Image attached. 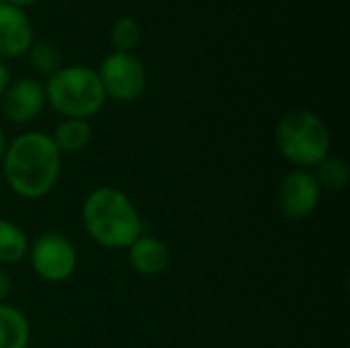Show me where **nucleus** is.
Listing matches in <instances>:
<instances>
[{
  "label": "nucleus",
  "mask_w": 350,
  "mask_h": 348,
  "mask_svg": "<svg viewBox=\"0 0 350 348\" xmlns=\"http://www.w3.org/2000/svg\"><path fill=\"white\" fill-rule=\"evenodd\" d=\"M12 289V281H10V275L0 267V304H4V299L8 297Z\"/></svg>",
  "instance_id": "17"
},
{
  "label": "nucleus",
  "mask_w": 350,
  "mask_h": 348,
  "mask_svg": "<svg viewBox=\"0 0 350 348\" xmlns=\"http://www.w3.org/2000/svg\"><path fill=\"white\" fill-rule=\"evenodd\" d=\"M2 2H4V0H0V4H2Z\"/></svg>",
  "instance_id": "21"
},
{
  "label": "nucleus",
  "mask_w": 350,
  "mask_h": 348,
  "mask_svg": "<svg viewBox=\"0 0 350 348\" xmlns=\"http://www.w3.org/2000/svg\"><path fill=\"white\" fill-rule=\"evenodd\" d=\"M6 148H8V137H6L4 129L0 127V162H2V158L6 154Z\"/></svg>",
  "instance_id": "19"
},
{
  "label": "nucleus",
  "mask_w": 350,
  "mask_h": 348,
  "mask_svg": "<svg viewBox=\"0 0 350 348\" xmlns=\"http://www.w3.org/2000/svg\"><path fill=\"white\" fill-rule=\"evenodd\" d=\"M96 72L107 98L117 103L137 101L148 84L146 66L133 51H111L100 62Z\"/></svg>",
  "instance_id": "6"
},
{
  "label": "nucleus",
  "mask_w": 350,
  "mask_h": 348,
  "mask_svg": "<svg viewBox=\"0 0 350 348\" xmlns=\"http://www.w3.org/2000/svg\"><path fill=\"white\" fill-rule=\"evenodd\" d=\"M29 244L31 242L21 226L0 217V267L21 263L29 252Z\"/></svg>",
  "instance_id": "13"
},
{
  "label": "nucleus",
  "mask_w": 350,
  "mask_h": 348,
  "mask_svg": "<svg viewBox=\"0 0 350 348\" xmlns=\"http://www.w3.org/2000/svg\"><path fill=\"white\" fill-rule=\"evenodd\" d=\"M142 37L139 23L133 16H119L111 25V43L113 51H131Z\"/></svg>",
  "instance_id": "16"
},
{
  "label": "nucleus",
  "mask_w": 350,
  "mask_h": 348,
  "mask_svg": "<svg viewBox=\"0 0 350 348\" xmlns=\"http://www.w3.org/2000/svg\"><path fill=\"white\" fill-rule=\"evenodd\" d=\"M322 189L316 183L312 170L295 168L283 176L277 193V203L281 213L291 222H301L314 215L320 207Z\"/></svg>",
  "instance_id": "7"
},
{
  "label": "nucleus",
  "mask_w": 350,
  "mask_h": 348,
  "mask_svg": "<svg viewBox=\"0 0 350 348\" xmlns=\"http://www.w3.org/2000/svg\"><path fill=\"white\" fill-rule=\"evenodd\" d=\"M312 174L322 191L338 193L345 191L350 180L349 162L340 156H326L320 164L312 168Z\"/></svg>",
  "instance_id": "14"
},
{
  "label": "nucleus",
  "mask_w": 350,
  "mask_h": 348,
  "mask_svg": "<svg viewBox=\"0 0 350 348\" xmlns=\"http://www.w3.org/2000/svg\"><path fill=\"white\" fill-rule=\"evenodd\" d=\"M6 4H12V6H18V8H25V6H31L35 4L37 0H4Z\"/></svg>",
  "instance_id": "20"
},
{
  "label": "nucleus",
  "mask_w": 350,
  "mask_h": 348,
  "mask_svg": "<svg viewBox=\"0 0 350 348\" xmlns=\"http://www.w3.org/2000/svg\"><path fill=\"white\" fill-rule=\"evenodd\" d=\"M35 41L33 23L18 6L0 4V59L21 57Z\"/></svg>",
  "instance_id": "9"
},
{
  "label": "nucleus",
  "mask_w": 350,
  "mask_h": 348,
  "mask_svg": "<svg viewBox=\"0 0 350 348\" xmlns=\"http://www.w3.org/2000/svg\"><path fill=\"white\" fill-rule=\"evenodd\" d=\"M127 258L131 269L144 277H158L170 267V250L166 242L148 234H142L127 248Z\"/></svg>",
  "instance_id": "10"
},
{
  "label": "nucleus",
  "mask_w": 350,
  "mask_h": 348,
  "mask_svg": "<svg viewBox=\"0 0 350 348\" xmlns=\"http://www.w3.org/2000/svg\"><path fill=\"white\" fill-rule=\"evenodd\" d=\"M59 154H78L92 139V125L86 119H62L49 133Z\"/></svg>",
  "instance_id": "12"
},
{
  "label": "nucleus",
  "mask_w": 350,
  "mask_h": 348,
  "mask_svg": "<svg viewBox=\"0 0 350 348\" xmlns=\"http://www.w3.org/2000/svg\"><path fill=\"white\" fill-rule=\"evenodd\" d=\"M8 84H10V70H8L6 62L0 59V98H2V94L6 92Z\"/></svg>",
  "instance_id": "18"
},
{
  "label": "nucleus",
  "mask_w": 350,
  "mask_h": 348,
  "mask_svg": "<svg viewBox=\"0 0 350 348\" xmlns=\"http://www.w3.org/2000/svg\"><path fill=\"white\" fill-rule=\"evenodd\" d=\"M27 53L33 70H37L39 74L51 76L62 68V51L49 41H33Z\"/></svg>",
  "instance_id": "15"
},
{
  "label": "nucleus",
  "mask_w": 350,
  "mask_h": 348,
  "mask_svg": "<svg viewBox=\"0 0 350 348\" xmlns=\"http://www.w3.org/2000/svg\"><path fill=\"white\" fill-rule=\"evenodd\" d=\"M4 117L14 125L31 123L45 109V88L37 78H18L8 84L0 98Z\"/></svg>",
  "instance_id": "8"
},
{
  "label": "nucleus",
  "mask_w": 350,
  "mask_h": 348,
  "mask_svg": "<svg viewBox=\"0 0 350 348\" xmlns=\"http://www.w3.org/2000/svg\"><path fill=\"white\" fill-rule=\"evenodd\" d=\"M29 263L33 273L47 283L68 281L78 267V252L74 242L59 232H45L29 244Z\"/></svg>",
  "instance_id": "5"
},
{
  "label": "nucleus",
  "mask_w": 350,
  "mask_h": 348,
  "mask_svg": "<svg viewBox=\"0 0 350 348\" xmlns=\"http://www.w3.org/2000/svg\"><path fill=\"white\" fill-rule=\"evenodd\" d=\"M8 189L21 199H41L53 191L62 172V154L45 131H25L8 142L2 158Z\"/></svg>",
  "instance_id": "1"
},
{
  "label": "nucleus",
  "mask_w": 350,
  "mask_h": 348,
  "mask_svg": "<svg viewBox=\"0 0 350 348\" xmlns=\"http://www.w3.org/2000/svg\"><path fill=\"white\" fill-rule=\"evenodd\" d=\"M31 326L27 316L10 306L0 304V348H29Z\"/></svg>",
  "instance_id": "11"
},
{
  "label": "nucleus",
  "mask_w": 350,
  "mask_h": 348,
  "mask_svg": "<svg viewBox=\"0 0 350 348\" xmlns=\"http://www.w3.org/2000/svg\"><path fill=\"white\" fill-rule=\"evenodd\" d=\"M45 101L64 119H90L107 103L98 72L88 66H62L47 76Z\"/></svg>",
  "instance_id": "3"
},
{
  "label": "nucleus",
  "mask_w": 350,
  "mask_h": 348,
  "mask_svg": "<svg viewBox=\"0 0 350 348\" xmlns=\"http://www.w3.org/2000/svg\"><path fill=\"white\" fill-rule=\"evenodd\" d=\"M275 142L281 156L297 168L312 170L330 156L332 135L326 121L310 109L287 111L275 127Z\"/></svg>",
  "instance_id": "4"
},
{
  "label": "nucleus",
  "mask_w": 350,
  "mask_h": 348,
  "mask_svg": "<svg viewBox=\"0 0 350 348\" xmlns=\"http://www.w3.org/2000/svg\"><path fill=\"white\" fill-rule=\"evenodd\" d=\"M82 226L90 240L109 250L129 248L144 232L135 203L117 187H98L82 203Z\"/></svg>",
  "instance_id": "2"
}]
</instances>
